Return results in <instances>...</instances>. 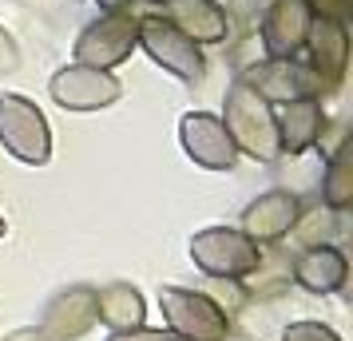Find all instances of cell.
<instances>
[{
  "label": "cell",
  "mask_w": 353,
  "mask_h": 341,
  "mask_svg": "<svg viewBox=\"0 0 353 341\" xmlns=\"http://www.w3.org/2000/svg\"><path fill=\"white\" fill-rule=\"evenodd\" d=\"M155 17H163L191 44H223L230 36V17L214 0H163Z\"/></svg>",
  "instance_id": "14"
},
{
  "label": "cell",
  "mask_w": 353,
  "mask_h": 341,
  "mask_svg": "<svg viewBox=\"0 0 353 341\" xmlns=\"http://www.w3.org/2000/svg\"><path fill=\"white\" fill-rule=\"evenodd\" d=\"M135 48H143L151 56V64H159L163 72H171L175 80L183 83H199L207 76V60H203V52L199 44H191L183 32H175L171 24L163 17H139V44Z\"/></svg>",
  "instance_id": "6"
},
{
  "label": "cell",
  "mask_w": 353,
  "mask_h": 341,
  "mask_svg": "<svg viewBox=\"0 0 353 341\" xmlns=\"http://www.w3.org/2000/svg\"><path fill=\"white\" fill-rule=\"evenodd\" d=\"M191 262L214 282H242L258 270L262 250L234 227H207L191 238Z\"/></svg>",
  "instance_id": "4"
},
{
  "label": "cell",
  "mask_w": 353,
  "mask_h": 341,
  "mask_svg": "<svg viewBox=\"0 0 353 341\" xmlns=\"http://www.w3.org/2000/svg\"><path fill=\"white\" fill-rule=\"evenodd\" d=\"M0 143L12 159L44 167L52 159V131L44 112L24 96H0Z\"/></svg>",
  "instance_id": "5"
},
{
  "label": "cell",
  "mask_w": 353,
  "mask_h": 341,
  "mask_svg": "<svg viewBox=\"0 0 353 341\" xmlns=\"http://www.w3.org/2000/svg\"><path fill=\"white\" fill-rule=\"evenodd\" d=\"M159 309L167 333L175 341H226L230 318L226 309L203 290H183V286H163Z\"/></svg>",
  "instance_id": "3"
},
{
  "label": "cell",
  "mask_w": 353,
  "mask_h": 341,
  "mask_svg": "<svg viewBox=\"0 0 353 341\" xmlns=\"http://www.w3.org/2000/svg\"><path fill=\"white\" fill-rule=\"evenodd\" d=\"M96 322H103L112 333H128L147 322V302L131 282H108L96 290Z\"/></svg>",
  "instance_id": "17"
},
{
  "label": "cell",
  "mask_w": 353,
  "mask_h": 341,
  "mask_svg": "<svg viewBox=\"0 0 353 341\" xmlns=\"http://www.w3.org/2000/svg\"><path fill=\"white\" fill-rule=\"evenodd\" d=\"M282 341H341V338L321 322H294L282 329Z\"/></svg>",
  "instance_id": "20"
},
{
  "label": "cell",
  "mask_w": 353,
  "mask_h": 341,
  "mask_svg": "<svg viewBox=\"0 0 353 341\" xmlns=\"http://www.w3.org/2000/svg\"><path fill=\"white\" fill-rule=\"evenodd\" d=\"M20 68V44L12 40V32L0 24V76H12Z\"/></svg>",
  "instance_id": "21"
},
{
  "label": "cell",
  "mask_w": 353,
  "mask_h": 341,
  "mask_svg": "<svg viewBox=\"0 0 353 341\" xmlns=\"http://www.w3.org/2000/svg\"><path fill=\"white\" fill-rule=\"evenodd\" d=\"M302 223V198L294 191H266L258 195L246 211H242V234L250 238L254 246H270V242H282L290 230Z\"/></svg>",
  "instance_id": "10"
},
{
  "label": "cell",
  "mask_w": 353,
  "mask_h": 341,
  "mask_svg": "<svg viewBox=\"0 0 353 341\" xmlns=\"http://www.w3.org/2000/svg\"><path fill=\"white\" fill-rule=\"evenodd\" d=\"M274 127H278V151L282 155H302L321 139L325 131V112L318 99H294L274 107Z\"/></svg>",
  "instance_id": "15"
},
{
  "label": "cell",
  "mask_w": 353,
  "mask_h": 341,
  "mask_svg": "<svg viewBox=\"0 0 353 341\" xmlns=\"http://www.w3.org/2000/svg\"><path fill=\"white\" fill-rule=\"evenodd\" d=\"M139 44V17L131 8H108L99 12L72 44V64L115 72Z\"/></svg>",
  "instance_id": "2"
},
{
  "label": "cell",
  "mask_w": 353,
  "mask_h": 341,
  "mask_svg": "<svg viewBox=\"0 0 353 341\" xmlns=\"http://www.w3.org/2000/svg\"><path fill=\"white\" fill-rule=\"evenodd\" d=\"M310 20H330V24H345L353 17V0H302Z\"/></svg>",
  "instance_id": "19"
},
{
  "label": "cell",
  "mask_w": 353,
  "mask_h": 341,
  "mask_svg": "<svg viewBox=\"0 0 353 341\" xmlns=\"http://www.w3.org/2000/svg\"><path fill=\"white\" fill-rule=\"evenodd\" d=\"M179 143L187 151V159L207 167V171H230L239 163V151L226 135L223 119L210 112H187L179 119Z\"/></svg>",
  "instance_id": "9"
},
{
  "label": "cell",
  "mask_w": 353,
  "mask_h": 341,
  "mask_svg": "<svg viewBox=\"0 0 353 341\" xmlns=\"http://www.w3.org/2000/svg\"><path fill=\"white\" fill-rule=\"evenodd\" d=\"M310 36V12L302 0H274L262 17V52L266 60H298Z\"/></svg>",
  "instance_id": "12"
},
{
  "label": "cell",
  "mask_w": 353,
  "mask_h": 341,
  "mask_svg": "<svg viewBox=\"0 0 353 341\" xmlns=\"http://www.w3.org/2000/svg\"><path fill=\"white\" fill-rule=\"evenodd\" d=\"M223 127L230 135V143L239 155L254 163H278V127H274V107L262 96H254L242 80L230 83V92L223 99Z\"/></svg>",
  "instance_id": "1"
},
{
  "label": "cell",
  "mask_w": 353,
  "mask_h": 341,
  "mask_svg": "<svg viewBox=\"0 0 353 341\" xmlns=\"http://www.w3.org/2000/svg\"><path fill=\"white\" fill-rule=\"evenodd\" d=\"M350 278V262L337 246H310L294 258V282L305 293H337Z\"/></svg>",
  "instance_id": "16"
},
{
  "label": "cell",
  "mask_w": 353,
  "mask_h": 341,
  "mask_svg": "<svg viewBox=\"0 0 353 341\" xmlns=\"http://www.w3.org/2000/svg\"><path fill=\"white\" fill-rule=\"evenodd\" d=\"M321 203L325 211H350L353 203V147L337 143L330 151V163H325V179H321Z\"/></svg>",
  "instance_id": "18"
},
{
  "label": "cell",
  "mask_w": 353,
  "mask_h": 341,
  "mask_svg": "<svg viewBox=\"0 0 353 341\" xmlns=\"http://www.w3.org/2000/svg\"><path fill=\"white\" fill-rule=\"evenodd\" d=\"M96 325V286H68L44 306L40 338L44 341H76Z\"/></svg>",
  "instance_id": "11"
},
{
  "label": "cell",
  "mask_w": 353,
  "mask_h": 341,
  "mask_svg": "<svg viewBox=\"0 0 353 341\" xmlns=\"http://www.w3.org/2000/svg\"><path fill=\"white\" fill-rule=\"evenodd\" d=\"M48 96L64 112H103V107H112V103L123 99V83L115 80L112 72L68 64L52 76Z\"/></svg>",
  "instance_id": "7"
},
{
  "label": "cell",
  "mask_w": 353,
  "mask_h": 341,
  "mask_svg": "<svg viewBox=\"0 0 353 341\" xmlns=\"http://www.w3.org/2000/svg\"><path fill=\"white\" fill-rule=\"evenodd\" d=\"M305 68L314 72V80L330 92L341 83L345 64H350V32L345 24H330V20H310V36H305Z\"/></svg>",
  "instance_id": "13"
},
{
  "label": "cell",
  "mask_w": 353,
  "mask_h": 341,
  "mask_svg": "<svg viewBox=\"0 0 353 341\" xmlns=\"http://www.w3.org/2000/svg\"><path fill=\"white\" fill-rule=\"evenodd\" d=\"M254 96H262L266 103H294V99H318L325 87L314 80V72L298 60H262L258 68H250L246 76H239Z\"/></svg>",
  "instance_id": "8"
},
{
  "label": "cell",
  "mask_w": 353,
  "mask_h": 341,
  "mask_svg": "<svg viewBox=\"0 0 353 341\" xmlns=\"http://www.w3.org/2000/svg\"><path fill=\"white\" fill-rule=\"evenodd\" d=\"M4 341H44V338H40V333H36V329H17V333H12V338H4Z\"/></svg>",
  "instance_id": "23"
},
{
  "label": "cell",
  "mask_w": 353,
  "mask_h": 341,
  "mask_svg": "<svg viewBox=\"0 0 353 341\" xmlns=\"http://www.w3.org/2000/svg\"><path fill=\"white\" fill-rule=\"evenodd\" d=\"M155 4H163V0H155Z\"/></svg>",
  "instance_id": "25"
},
{
  "label": "cell",
  "mask_w": 353,
  "mask_h": 341,
  "mask_svg": "<svg viewBox=\"0 0 353 341\" xmlns=\"http://www.w3.org/2000/svg\"><path fill=\"white\" fill-rule=\"evenodd\" d=\"M4 230H8V227H4V214H0V238H4Z\"/></svg>",
  "instance_id": "24"
},
{
  "label": "cell",
  "mask_w": 353,
  "mask_h": 341,
  "mask_svg": "<svg viewBox=\"0 0 353 341\" xmlns=\"http://www.w3.org/2000/svg\"><path fill=\"white\" fill-rule=\"evenodd\" d=\"M108 341H175L167 329H147V325H139V329H128V333H112Z\"/></svg>",
  "instance_id": "22"
}]
</instances>
